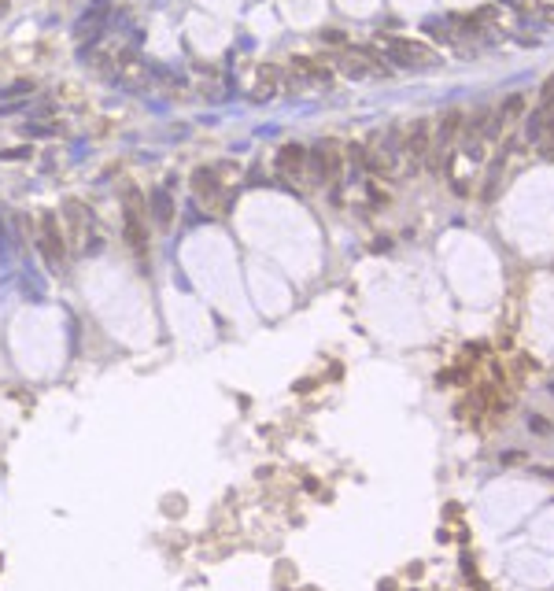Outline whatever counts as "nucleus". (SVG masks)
Here are the masks:
<instances>
[{"mask_svg": "<svg viewBox=\"0 0 554 591\" xmlns=\"http://www.w3.org/2000/svg\"><path fill=\"white\" fill-rule=\"evenodd\" d=\"M144 214H148V207H144L141 192L130 189V192H126V207H122V236H126L130 252H133L141 263L148 259V229H144Z\"/></svg>", "mask_w": 554, "mask_h": 591, "instance_id": "obj_1", "label": "nucleus"}, {"mask_svg": "<svg viewBox=\"0 0 554 591\" xmlns=\"http://www.w3.org/2000/svg\"><path fill=\"white\" fill-rule=\"evenodd\" d=\"M292 71L300 74V78H311V82H329V78H333V71H329L322 59H311V56L292 59Z\"/></svg>", "mask_w": 554, "mask_h": 591, "instance_id": "obj_10", "label": "nucleus"}, {"mask_svg": "<svg viewBox=\"0 0 554 591\" xmlns=\"http://www.w3.org/2000/svg\"><path fill=\"white\" fill-rule=\"evenodd\" d=\"M193 189H196L200 200H207V203H215L218 211H226V192H222V181L215 178V170H196Z\"/></svg>", "mask_w": 554, "mask_h": 591, "instance_id": "obj_7", "label": "nucleus"}, {"mask_svg": "<svg viewBox=\"0 0 554 591\" xmlns=\"http://www.w3.org/2000/svg\"><path fill=\"white\" fill-rule=\"evenodd\" d=\"M277 174H285V178L307 174V148L303 144H281L277 148Z\"/></svg>", "mask_w": 554, "mask_h": 591, "instance_id": "obj_6", "label": "nucleus"}, {"mask_svg": "<svg viewBox=\"0 0 554 591\" xmlns=\"http://www.w3.org/2000/svg\"><path fill=\"white\" fill-rule=\"evenodd\" d=\"M458 126H462V115H458V111H447V115L440 118V130H436V144H432V148H440V152H443V148L455 141Z\"/></svg>", "mask_w": 554, "mask_h": 591, "instance_id": "obj_11", "label": "nucleus"}, {"mask_svg": "<svg viewBox=\"0 0 554 591\" xmlns=\"http://www.w3.org/2000/svg\"><path fill=\"white\" fill-rule=\"evenodd\" d=\"M547 23H554V8H547Z\"/></svg>", "mask_w": 554, "mask_h": 591, "instance_id": "obj_17", "label": "nucleus"}, {"mask_svg": "<svg viewBox=\"0 0 554 591\" xmlns=\"http://www.w3.org/2000/svg\"><path fill=\"white\" fill-rule=\"evenodd\" d=\"M521 111H525V96H521V93H514V96H510V100L503 104V111H499V118H503V122H506V118H521Z\"/></svg>", "mask_w": 554, "mask_h": 591, "instance_id": "obj_13", "label": "nucleus"}, {"mask_svg": "<svg viewBox=\"0 0 554 591\" xmlns=\"http://www.w3.org/2000/svg\"><path fill=\"white\" fill-rule=\"evenodd\" d=\"M403 148H407V156H414V159L429 156L432 141H429V122H425V118H418V122L407 130V141H403Z\"/></svg>", "mask_w": 554, "mask_h": 591, "instance_id": "obj_9", "label": "nucleus"}, {"mask_svg": "<svg viewBox=\"0 0 554 591\" xmlns=\"http://www.w3.org/2000/svg\"><path fill=\"white\" fill-rule=\"evenodd\" d=\"M528 429H536V433H551V425L543 422V418H528Z\"/></svg>", "mask_w": 554, "mask_h": 591, "instance_id": "obj_15", "label": "nucleus"}, {"mask_svg": "<svg viewBox=\"0 0 554 591\" xmlns=\"http://www.w3.org/2000/svg\"><path fill=\"white\" fill-rule=\"evenodd\" d=\"M340 71L347 74V78H366L370 74V63L362 52H351V56H340Z\"/></svg>", "mask_w": 554, "mask_h": 591, "instance_id": "obj_12", "label": "nucleus"}, {"mask_svg": "<svg viewBox=\"0 0 554 591\" xmlns=\"http://www.w3.org/2000/svg\"><path fill=\"white\" fill-rule=\"evenodd\" d=\"M259 85H262V93H274V85H277V67H262V71H259Z\"/></svg>", "mask_w": 554, "mask_h": 591, "instance_id": "obj_14", "label": "nucleus"}, {"mask_svg": "<svg viewBox=\"0 0 554 591\" xmlns=\"http://www.w3.org/2000/svg\"><path fill=\"white\" fill-rule=\"evenodd\" d=\"M322 37H325V41H333V45H344V34H336V30H325Z\"/></svg>", "mask_w": 554, "mask_h": 591, "instance_id": "obj_16", "label": "nucleus"}, {"mask_svg": "<svg viewBox=\"0 0 554 591\" xmlns=\"http://www.w3.org/2000/svg\"><path fill=\"white\" fill-rule=\"evenodd\" d=\"M148 214L155 218L159 229H170V222H174V196H170L166 189H152V196H148Z\"/></svg>", "mask_w": 554, "mask_h": 591, "instance_id": "obj_8", "label": "nucleus"}, {"mask_svg": "<svg viewBox=\"0 0 554 591\" xmlns=\"http://www.w3.org/2000/svg\"><path fill=\"white\" fill-rule=\"evenodd\" d=\"M388 56L399 63V67H436V52L421 41H407V37H385Z\"/></svg>", "mask_w": 554, "mask_h": 591, "instance_id": "obj_4", "label": "nucleus"}, {"mask_svg": "<svg viewBox=\"0 0 554 591\" xmlns=\"http://www.w3.org/2000/svg\"><path fill=\"white\" fill-rule=\"evenodd\" d=\"M37 244H41V255H45L48 270H56V274L67 270V233H63V225H59V218L52 211L41 214Z\"/></svg>", "mask_w": 554, "mask_h": 591, "instance_id": "obj_2", "label": "nucleus"}, {"mask_svg": "<svg viewBox=\"0 0 554 591\" xmlns=\"http://www.w3.org/2000/svg\"><path fill=\"white\" fill-rule=\"evenodd\" d=\"M307 174L314 185H329L340 178V148L333 141H322L314 148H307Z\"/></svg>", "mask_w": 554, "mask_h": 591, "instance_id": "obj_3", "label": "nucleus"}, {"mask_svg": "<svg viewBox=\"0 0 554 591\" xmlns=\"http://www.w3.org/2000/svg\"><path fill=\"white\" fill-rule=\"evenodd\" d=\"M63 218H67V233L70 236V244H85L89 241V211H85V203H78V200H67L63 203Z\"/></svg>", "mask_w": 554, "mask_h": 591, "instance_id": "obj_5", "label": "nucleus"}, {"mask_svg": "<svg viewBox=\"0 0 554 591\" xmlns=\"http://www.w3.org/2000/svg\"><path fill=\"white\" fill-rule=\"evenodd\" d=\"M8 12V0H0V15H4Z\"/></svg>", "mask_w": 554, "mask_h": 591, "instance_id": "obj_18", "label": "nucleus"}]
</instances>
